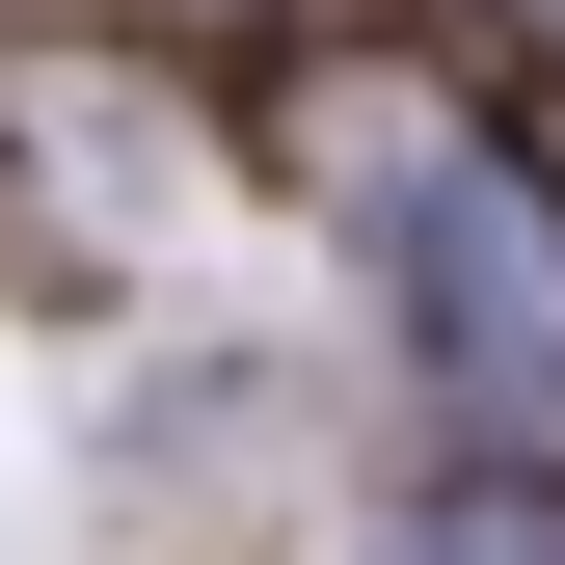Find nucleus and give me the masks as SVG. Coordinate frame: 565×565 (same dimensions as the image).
Returning a JSON list of instances; mask_svg holds the SVG:
<instances>
[{"label": "nucleus", "mask_w": 565, "mask_h": 565, "mask_svg": "<svg viewBox=\"0 0 565 565\" xmlns=\"http://www.w3.org/2000/svg\"><path fill=\"white\" fill-rule=\"evenodd\" d=\"M404 565H565V512H539V484H431V512H404Z\"/></svg>", "instance_id": "2"}, {"label": "nucleus", "mask_w": 565, "mask_h": 565, "mask_svg": "<svg viewBox=\"0 0 565 565\" xmlns=\"http://www.w3.org/2000/svg\"><path fill=\"white\" fill-rule=\"evenodd\" d=\"M377 243H404V297H431L458 377H565V243H539L484 162H404V189H377Z\"/></svg>", "instance_id": "1"}]
</instances>
